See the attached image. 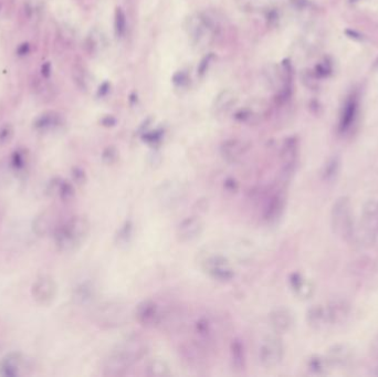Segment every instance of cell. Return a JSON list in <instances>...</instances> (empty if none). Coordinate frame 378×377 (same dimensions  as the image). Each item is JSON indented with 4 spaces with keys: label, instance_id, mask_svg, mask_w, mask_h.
Segmentation results:
<instances>
[{
    "label": "cell",
    "instance_id": "1",
    "mask_svg": "<svg viewBox=\"0 0 378 377\" xmlns=\"http://www.w3.org/2000/svg\"><path fill=\"white\" fill-rule=\"evenodd\" d=\"M148 352V345L143 339L132 336L119 344L104 362L103 372L107 376L124 375L134 364L144 358Z\"/></svg>",
    "mask_w": 378,
    "mask_h": 377
},
{
    "label": "cell",
    "instance_id": "2",
    "mask_svg": "<svg viewBox=\"0 0 378 377\" xmlns=\"http://www.w3.org/2000/svg\"><path fill=\"white\" fill-rule=\"evenodd\" d=\"M90 233V222L82 216H75L56 227L54 231V240L60 251L71 252L87 240Z\"/></svg>",
    "mask_w": 378,
    "mask_h": 377
},
{
    "label": "cell",
    "instance_id": "3",
    "mask_svg": "<svg viewBox=\"0 0 378 377\" xmlns=\"http://www.w3.org/2000/svg\"><path fill=\"white\" fill-rule=\"evenodd\" d=\"M331 226L336 236L351 242L356 224L353 215L352 202L348 197H339L334 201L331 210Z\"/></svg>",
    "mask_w": 378,
    "mask_h": 377
},
{
    "label": "cell",
    "instance_id": "4",
    "mask_svg": "<svg viewBox=\"0 0 378 377\" xmlns=\"http://www.w3.org/2000/svg\"><path fill=\"white\" fill-rule=\"evenodd\" d=\"M201 270L215 281L227 283L233 281L234 270L225 255L219 253L207 254L200 262Z\"/></svg>",
    "mask_w": 378,
    "mask_h": 377
},
{
    "label": "cell",
    "instance_id": "5",
    "mask_svg": "<svg viewBox=\"0 0 378 377\" xmlns=\"http://www.w3.org/2000/svg\"><path fill=\"white\" fill-rule=\"evenodd\" d=\"M210 346L197 339L187 341L180 346V356L187 366L193 370H201L207 366L210 359Z\"/></svg>",
    "mask_w": 378,
    "mask_h": 377
},
{
    "label": "cell",
    "instance_id": "6",
    "mask_svg": "<svg viewBox=\"0 0 378 377\" xmlns=\"http://www.w3.org/2000/svg\"><path fill=\"white\" fill-rule=\"evenodd\" d=\"M167 314L168 312L164 311L161 304L152 299L140 302L134 310V318L141 325L146 327L162 325L167 318Z\"/></svg>",
    "mask_w": 378,
    "mask_h": 377
},
{
    "label": "cell",
    "instance_id": "7",
    "mask_svg": "<svg viewBox=\"0 0 378 377\" xmlns=\"http://www.w3.org/2000/svg\"><path fill=\"white\" fill-rule=\"evenodd\" d=\"M284 358V345L278 336H268L263 340L259 350L260 364L264 368H274Z\"/></svg>",
    "mask_w": 378,
    "mask_h": 377
},
{
    "label": "cell",
    "instance_id": "8",
    "mask_svg": "<svg viewBox=\"0 0 378 377\" xmlns=\"http://www.w3.org/2000/svg\"><path fill=\"white\" fill-rule=\"evenodd\" d=\"M221 323L211 316H202L195 323L196 339L211 346L221 333Z\"/></svg>",
    "mask_w": 378,
    "mask_h": 377
},
{
    "label": "cell",
    "instance_id": "9",
    "mask_svg": "<svg viewBox=\"0 0 378 377\" xmlns=\"http://www.w3.org/2000/svg\"><path fill=\"white\" fill-rule=\"evenodd\" d=\"M58 293V286L55 281L50 277H41L32 285L31 294L39 304L47 305L50 304Z\"/></svg>",
    "mask_w": 378,
    "mask_h": 377
},
{
    "label": "cell",
    "instance_id": "10",
    "mask_svg": "<svg viewBox=\"0 0 378 377\" xmlns=\"http://www.w3.org/2000/svg\"><path fill=\"white\" fill-rule=\"evenodd\" d=\"M204 221L197 216L187 217L180 222L176 229V237L180 242H192L201 236Z\"/></svg>",
    "mask_w": 378,
    "mask_h": 377
},
{
    "label": "cell",
    "instance_id": "11",
    "mask_svg": "<svg viewBox=\"0 0 378 377\" xmlns=\"http://www.w3.org/2000/svg\"><path fill=\"white\" fill-rule=\"evenodd\" d=\"M270 327L276 334L288 333L294 326V316L290 310L279 307L271 311L268 316Z\"/></svg>",
    "mask_w": 378,
    "mask_h": 377
},
{
    "label": "cell",
    "instance_id": "12",
    "mask_svg": "<svg viewBox=\"0 0 378 377\" xmlns=\"http://www.w3.org/2000/svg\"><path fill=\"white\" fill-rule=\"evenodd\" d=\"M299 155V143L295 137H288L281 148V161L283 164V175L287 178L294 172L296 160Z\"/></svg>",
    "mask_w": 378,
    "mask_h": 377
},
{
    "label": "cell",
    "instance_id": "13",
    "mask_svg": "<svg viewBox=\"0 0 378 377\" xmlns=\"http://www.w3.org/2000/svg\"><path fill=\"white\" fill-rule=\"evenodd\" d=\"M326 310L332 326L346 323L352 314L351 304L343 299H336L327 303Z\"/></svg>",
    "mask_w": 378,
    "mask_h": 377
},
{
    "label": "cell",
    "instance_id": "14",
    "mask_svg": "<svg viewBox=\"0 0 378 377\" xmlns=\"http://www.w3.org/2000/svg\"><path fill=\"white\" fill-rule=\"evenodd\" d=\"M284 207H286V197L283 193L276 192L272 194L264 205L262 214L263 219L268 224H273L281 217Z\"/></svg>",
    "mask_w": 378,
    "mask_h": 377
},
{
    "label": "cell",
    "instance_id": "15",
    "mask_svg": "<svg viewBox=\"0 0 378 377\" xmlns=\"http://www.w3.org/2000/svg\"><path fill=\"white\" fill-rule=\"evenodd\" d=\"M248 149H249V144L246 141L231 139L223 142L220 146V154L221 156L228 162H237L240 160L242 156H245Z\"/></svg>",
    "mask_w": 378,
    "mask_h": 377
},
{
    "label": "cell",
    "instance_id": "16",
    "mask_svg": "<svg viewBox=\"0 0 378 377\" xmlns=\"http://www.w3.org/2000/svg\"><path fill=\"white\" fill-rule=\"evenodd\" d=\"M332 367L346 366L354 359V352L346 344H336L332 346L326 355Z\"/></svg>",
    "mask_w": 378,
    "mask_h": 377
},
{
    "label": "cell",
    "instance_id": "17",
    "mask_svg": "<svg viewBox=\"0 0 378 377\" xmlns=\"http://www.w3.org/2000/svg\"><path fill=\"white\" fill-rule=\"evenodd\" d=\"M47 195L50 197H58L63 201H70L74 197V188L69 181L61 178H54L49 182Z\"/></svg>",
    "mask_w": 378,
    "mask_h": 377
},
{
    "label": "cell",
    "instance_id": "18",
    "mask_svg": "<svg viewBox=\"0 0 378 377\" xmlns=\"http://www.w3.org/2000/svg\"><path fill=\"white\" fill-rule=\"evenodd\" d=\"M307 324L316 331H322L332 326L326 305H314L306 313Z\"/></svg>",
    "mask_w": 378,
    "mask_h": 377
},
{
    "label": "cell",
    "instance_id": "19",
    "mask_svg": "<svg viewBox=\"0 0 378 377\" xmlns=\"http://www.w3.org/2000/svg\"><path fill=\"white\" fill-rule=\"evenodd\" d=\"M23 358L20 353H10L0 360V376L15 377L22 370Z\"/></svg>",
    "mask_w": 378,
    "mask_h": 377
},
{
    "label": "cell",
    "instance_id": "20",
    "mask_svg": "<svg viewBox=\"0 0 378 377\" xmlns=\"http://www.w3.org/2000/svg\"><path fill=\"white\" fill-rule=\"evenodd\" d=\"M357 111H359V104H357L356 97H348L342 108V112H341L339 125L341 132L344 133L352 127V125L354 124L356 120Z\"/></svg>",
    "mask_w": 378,
    "mask_h": 377
},
{
    "label": "cell",
    "instance_id": "21",
    "mask_svg": "<svg viewBox=\"0 0 378 377\" xmlns=\"http://www.w3.org/2000/svg\"><path fill=\"white\" fill-rule=\"evenodd\" d=\"M290 287L296 297L303 300L310 299L314 292V287L310 280L298 272L290 275Z\"/></svg>",
    "mask_w": 378,
    "mask_h": 377
},
{
    "label": "cell",
    "instance_id": "22",
    "mask_svg": "<svg viewBox=\"0 0 378 377\" xmlns=\"http://www.w3.org/2000/svg\"><path fill=\"white\" fill-rule=\"evenodd\" d=\"M230 362L233 370L237 373H242L247 367V358L245 345L242 341L235 339L230 345Z\"/></svg>",
    "mask_w": 378,
    "mask_h": 377
},
{
    "label": "cell",
    "instance_id": "23",
    "mask_svg": "<svg viewBox=\"0 0 378 377\" xmlns=\"http://www.w3.org/2000/svg\"><path fill=\"white\" fill-rule=\"evenodd\" d=\"M62 124V117L54 111H47L39 115L34 122V127L36 131L48 132L59 127Z\"/></svg>",
    "mask_w": 378,
    "mask_h": 377
},
{
    "label": "cell",
    "instance_id": "24",
    "mask_svg": "<svg viewBox=\"0 0 378 377\" xmlns=\"http://www.w3.org/2000/svg\"><path fill=\"white\" fill-rule=\"evenodd\" d=\"M361 224L375 231L378 228V200L371 199L366 201L361 209ZM377 238V237H376Z\"/></svg>",
    "mask_w": 378,
    "mask_h": 377
},
{
    "label": "cell",
    "instance_id": "25",
    "mask_svg": "<svg viewBox=\"0 0 378 377\" xmlns=\"http://www.w3.org/2000/svg\"><path fill=\"white\" fill-rule=\"evenodd\" d=\"M307 371L315 375H323L331 370L332 365L326 356L314 355L307 359Z\"/></svg>",
    "mask_w": 378,
    "mask_h": 377
},
{
    "label": "cell",
    "instance_id": "26",
    "mask_svg": "<svg viewBox=\"0 0 378 377\" xmlns=\"http://www.w3.org/2000/svg\"><path fill=\"white\" fill-rule=\"evenodd\" d=\"M172 374L170 367L166 360L162 359H152L146 365V375L150 377H166Z\"/></svg>",
    "mask_w": 378,
    "mask_h": 377
},
{
    "label": "cell",
    "instance_id": "27",
    "mask_svg": "<svg viewBox=\"0 0 378 377\" xmlns=\"http://www.w3.org/2000/svg\"><path fill=\"white\" fill-rule=\"evenodd\" d=\"M340 170V160L339 157H333L325 164L322 176L325 180H332L336 177L337 173Z\"/></svg>",
    "mask_w": 378,
    "mask_h": 377
},
{
    "label": "cell",
    "instance_id": "28",
    "mask_svg": "<svg viewBox=\"0 0 378 377\" xmlns=\"http://www.w3.org/2000/svg\"><path fill=\"white\" fill-rule=\"evenodd\" d=\"M51 225L49 221L48 213L42 214L41 216L38 217L34 222V231L38 236H44L50 231Z\"/></svg>",
    "mask_w": 378,
    "mask_h": 377
},
{
    "label": "cell",
    "instance_id": "29",
    "mask_svg": "<svg viewBox=\"0 0 378 377\" xmlns=\"http://www.w3.org/2000/svg\"><path fill=\"white\" fill-rule=\"evenodd\" d=\"M93 295H94L93 287L90 285H88V283H84V285H81L78 289L75 290L74 299L78 300L79 303H87L91 301L93 299Z\"/></svg>",
    "mask_w": 378,
    "mask_h": 377
},
{
    "label": "cell",
    "instance_id": "30",
    "mask_svg": "<svg viewBox=\"0 0 378 377\" xmlns=\"http://www.w3.org/2000/svg\"><path fill=\"white\" fill-rule=\"evenodd\" d=\"M133 234V224L131 221H126L125 224L121 227L119 233L116 236L117 245H127L131 240Z\"/></svg>",
    "mask_w": 378,
    "mask_h": 377
},
{
    "label": "cell",
    "instance_id": "31",
    "mask_svg": "<svg viewBox=\"0 0 378 377\" xmlns=\"http://www.w3.org/2000/svg\"><path fill=\"white\" fill-rule=\"evenodd\" d=\"M119 161V152L113 146H108L102 153V162L105 165H114Z\"/></svg>",
    "mask_w": 378,
    "mask_h": 377
},
{
    "label": "cell",
    "instance_id": "32",
    "mask_svg": "<svg viewBox=\"0 0 378 377\" xmlns=\"http://www.w3.org/2000/svg\"><path fill=\"white\" fill-rule=\"evenodd\" d=\"M126 30V17L122 9H116L115 12V32L117 36H122Z\"/></svg>",
    "mask_w": 378,
    "mask_h": 377
},
{
    "label": "cell",
    "instance_id": "33",
    "mask_svg": "<svg viewBox=\"0 0 378 377\" xmlns=\"http://www.w3.org/2000/svg\"><path fill=\"white\" fill-rule=\"evenodd\" d=\"M234 101V95L230 92H223L218 96L216 101V108L219 111H225V109L229 108L230 104Z\"/></svg>",
    "mask_w": 378,
    "mask_h": 377
},
{
    "label": "cell",
    "instance_id": "34",
    "mask_svg": "<svg viewBox=\"0 0 378 377\" xmlns=\"http://www.w3.org/2000/svg\"><path fill=\"white\" fill-rule=\"evenodd\" d=\"M14 134L15 129L10 124H6L2 127H0V146L9 143L14 137Z\"/></svg>",
    "mask_w": 378,
    "mask_h": 377
},
{
    "label": "cell",
    "instance_id": "35",
    "mask_svg": "<svg viewBox=\"0 0 378 377\" xmlns=\"http://www.w3.org/2000/svg\"><path fill=\"white\" fill-rule=\"evenodd\" d=\"M72 178L75 181V184L83 185L87 181V175H85L84 170L81 168H73L72 169Z\"/></svg>",
    "mask_w": 378,
    "mask_h": 377
},
{
    "label": "cell",
    "instance_id": "36",
    "mask_svg": "<svg viewBox=\"0 0 378 377\" xmlns=\"http://www.w3.org/2000/svg\"><path fill=\"white\" fill-rule=\"evenodd\" d=\"M223 187L226 188L227 192L235 193L239 188V184L237 182V180H234V178H228V180L225 181V184H223Z\"/></svg>",
    "mask_w": 378,
    "mask_h": 377
},
{
    "label": "cell",
    "instance_id": "37",
    "mask_svg": "<svg viewBox=\"0 0 378 377\" xmlns=\"http://www.w3.org/2000/svg\"><path fill=\"white\" fill-rule=\"evenodd\" d=\"M12 164L16 168H22L24 166V156L23 154H20L19 152H16L14 154V157H12Z\"/></svg>",
    "mask_w": 378,
    "mask_h": 377
},
{
    "label": "cell",
    "instance_id": "38",
    "mask_svg": "<svg viewBox=\"0 0 378 377\" xmlns=\"http://www.w3.org/2000/svg\"><path fill=\"white\" fill-rule=\"evenodd\" d=\"M371 353L372 355L378 360V334L374 338L371 344Z\"/></svg>",
    "mask_w": 378,
    "mask_h": 377
},
{
    "label": "cell",
    "instance_id": "39",
    "mask_svg": "<svg viewBox=\"0 0 378 377\" xmlns=\"http://www.w3.org/2000/svg\"><path fill=\"white\" fill-rule=\"evenodd\" d=\"M29 50H30V46L28 43H22L21 46H19L18 49H17V54L18 55L22 56V55H26L29 54Z\"/></svg>",
    "mask_w": 378,
    "mask_h": 377
},
{
    "label": "cell",
    "instance_id": "40",
    "mask_svg": "<svg viewBox=\"0 0 378 377\" xmlns=\"http://www.w3.org/2000/svg\"><path fill=\"white\" fill-rule=\"evenodd\" d=\"M41 71H42V75H43V76H46V78H48V76L50 75V72H51V66H50V63H49V62L44 63L43 66H42Z\"/></svg>",
    "mask_w": 378,
    "mask_h": 377
},
{
    "label": "cell",
    "instance_id": "41",
    "mask_svg": "<svg viewBox=\"0 0 378 377\" xmlns=\"http://www.w3.org/2000/svg\"><path fill=\"white\" fill-rule=\"evenodd\" d=\"M374 374H375L376 376H378V365H377L376 368H375V373H374Z\"/></svg>",
    "mask_w": 378,
    "mask_h": 377
},
{
    "label": "cell",
    "instance_id": "42",
    "mask_svg": "<svg viewBox=\"0 0 378 377\" xmlns=\"http://www.w3.org/2000/svg\"><path fill=\"white\" fill-rule=\"evenodd\" d=\"M357 1H360V0H349V2H351V3H355Z\"/></svg>",
    "mask_w": 378,
    "mask_h": 377
},
{
    "label": "cell",
    "instance_id": "43",
    "mask_svg": "<svg viewBox=\"0 0 378 377\" xmlns=\"http://www.w3.org/2000/svg\"><path fill=\"white\" fill-rule=\"evenodd\" d=\"M375 66H376V67H378V59L376 60V62H375Z\"/></svg>",
    "mask_w": 378,
    "mask_h": 377
}]
</instances>
